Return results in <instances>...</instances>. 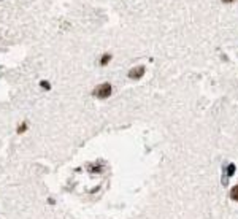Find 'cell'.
<instances>
[{
	"label": "cell",
	"mask_w": 238,
	"mask_h": 219,
	"mask_svg": "<svg viewBox=\"0 0 238 219\" xmlns=\"http://www.w3.org/2000/svg\"><path fill=\"white\" fill-rule=\"evenodd\" d=\"M113 92V87L110 83H103L100 86H97L94 89V95L97 97V99H106V97H110Z\"/></svg>",
	"instance_id": "obj_1"
},
{
	"label": "cell",
	"mask_w": 238,
	"mask_h": 219,
	"mask_svg": "<svg viewBox=\"0 0 238 219\" xmlns=\"http://www.w3.org/2000/svg\"><path fill=\"white\" fill-rule=\"evenodd\" d=\"M143 75H145V67H133L129 71V78H132V80H138Z\"/></svg>",
	"instance_id": "obj_2"
},
{
	"label": "cell",
	"mask_w": 238,
	"mask_h": 219,
	"mask_svg": "<svg viewBox=\"0 0 238 219\" xmlns=\"http://www.w3.org/2000/svg\"><path fill=\"white\" fill-rule=\"evenodd\" d=\"M230 199L235 200V202H238V184H236L235 187H232V190H230Z\"/></svg>",
	"instance_id": "obj_3"
},
{
	"label": "cell",
	"mask_w": 238,
	"mask_h": 219,
	"mask_svg": "<svg viewBox=\"0 0 238 219\" xmlns=\"http://www.w3.org/2000/svg\"><path fill=\"white\" fill-rule=\"evenodd\" d=\"M110 60H111V54H105V56L100 59V65H106Z\"/></svg>",
	"instance_id": "obj_4"
},
{
	"label": "cell",
	"mask_w": 238,
	"mask_h": 219,
	"mask_svg": "<svg viewBox=\"0 0 238 219\" xmlns=\"http://www.w3.org/2000/svg\"><path fill=\"white\" fill-rule=\"evenodd\" d=\"M89 172H92V173H100V172H102V167H99V165H91Z\"/></svg>",
	"instance_id": "obj_5"
},
{
	"label": "cell",
	"mask_w": 238,
	"mask_h": 219,
	"mask_svg": "<svg viewBox=\"0 0 238 219\" xmlns=\"http://www.w3.org/2000/svg\"><path fill=\"white\" fill-rule=\"evenodd\" d=\"M225 173H227V176H232V175L235 173V165H233V164H230V165L227 167V172H225Z\"/></svg>",
	"instance_id": "obj_6"
},
{
	"label": "cell",
	"mask_w": 238,
	"mask_h": 219,
	"mask_svg": "<svg viewBox=\"0 0 238 219\" xmlns=\"http://www.w3.org/2000/svg\"><path fill=\"white\" fill-rule=\"evenodd\" d=\"M24 130H27V124H21V126L18 127V133H22Z\"/></svg>",
	"instance_id": "obj_7"
},
{
	"label": "cell",
	"mask_w": 238,
	"mask_h": 219,
	"mask_svg": "<svg viewBox=\"0 0 238 219\" xmlns=\"http://www.w3.org/2000/svg\"><path fill=\"white\" fill-rule=\"evenodd\" d=\"M41 87L43 89H49L51 86H49V83H48V81H41Z\"/></svg>",
	"instance_id": "obj_8"
},
{
	"label": "cell",
	"mask_w": 238,
	"mask_h": 219,
	"mask_svg": "<svg viewBox=\"0 0 238 219\" xmlns=\"http://www.w3.org/2000/svg\"><path fill=\"white\" fill-rule=\"evenodd\" d=\"M224 3H232V2H235V0H222Z\"/></svg>",
	"instance_id": "obj_9"
}]
</instances>
